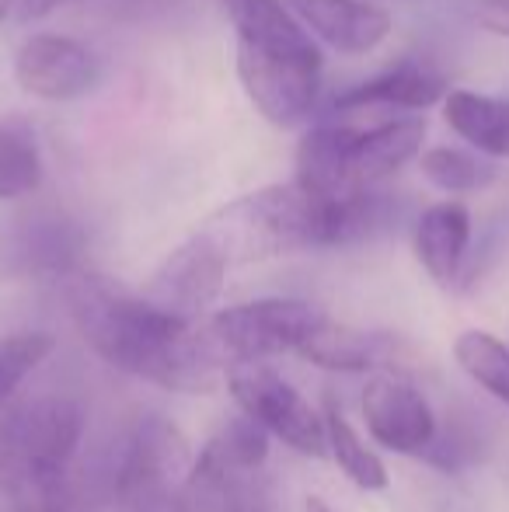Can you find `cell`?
Instances as JSON below:
<instances>
[{
    "label": "cell",
    "instance_id": "ac0fdd59",
    "mask_svg": "<svg viewBox=\"0 0 509 512\" xmlns=\"http://www.w3.org/2000/svg\"><path fill=\"white\" fill-rule=\"evenodd\" d=\"M447 126L485 157H509V98L450 88L443 98Z\"/></svg>",
    "mask_w": 509,
    "mask_h": 512
},
{
    "label": "cell",
    "instance_id": "5b68a950",
    "mask_svg": "<svg viewBox=\"0 0 509 512\" xmlns=\"http://www.w3.org/2000/svg\"><path fill=\"white\" fill-rule=\"evenodd\" d=\"M192 446L171 418L147 415L136 422L119 460L116 495L126 512H164L175 506L192 467Z\"/></svg>",
    "mask_w": 509,
    "mask_h": 512
},
{
    "label": "cell",
    "instance_id": "cb8c5ba5",
    "mask_svg": "<svg viewBox=\"0 0 509 512\" xmlns=\"http://www.w3.org/2000/svg\"><path fill=\"white\" fill-rule=\"evenodd\" d=\"M471 14L492 35L509 39V0H471Z\"/></svg>",
    "mask_w": 509,
    "mask_h": 512
},
{
    "label": "cell",
    "instance_id": "4316f807",
    "mask_svg": "<svg viewBox=\"0 0 509 512\" xmlns=\"http://www.w3.org/2000/svg\"><path fill=\"white\" fill-rule=\"evenodd\" d=\"M7 512H67L63 506H7Z\"/></svg>",
    "mask_w": 509,
    "mask_h": 512
},
{
    "label": "cell",
    "instance_id": "277c9868",
    "mask_svg": "<svg viewBox=\"0 0 509 512\" xmlns=\"http://www.w3.org/2000/svg\"><path fill=\"white\" fill-rule=\"evenodd\" d=\"M325 310L311 300L293 297H265L252 304H234L217 314L203 317V328L210 349L220 363H265L272 356H283L304 345V338L325 321Z\"/></svg>",
    "mask_w": 509,
    "mask_h": 512
},
{
    "label": "cell",
    "instance_id": "30bf717a",
    "mask_svg": "<svg viewBox=\"0 0 509 512\" xmlns=\"http://www.w3.org/2000/svg\"><path fill=\"white\" fill-rule=\"evenodd\" d=\"M238 35L241 60L325 63L314 35L293 18L283 0H220Z\"/></svg>",
    "mask_w": 509,
    "mask_h": 512
},
{
    "label": "cell",
    "instance_id": "8fae6325",
    "mask_svg": "<svg viewBox=\"0 0 509 512\" xmlns=\"http://www.w3.org/2000/svg\"><path fill=\"white\" fill-rule=\"evenodd\" d=\"M4 258L18 276H70L84 258V234L63 213H32L14 223L11 237L4 241Z\"/></svg>",
    "mask_w": 509,
    "mask_h": 512
},
{
    "label": "cell",
    "instance_id": "4fadbf2b",
    "mask_svg": "<svg viewBox=\"0 0 509 512\" xmlns=\"http://www.w3.org/2000/svg\"><path fill=\"white\" fill-rule=\"evenodd\" d=\"M297 356L328 373H381V370L405 373L401 370L405 352H401L398 338L384 335V331L349 328V324H339L332 317H325L304 338Z\"/></svg>",
    "mask_w": 509,
    "mask_h": 512
},
{
    "label": "cell",
    "instance_id": "5bb4252c",
    "mask_svg": "<svg viewBox=\"0 0 509 512\" xmlns=\"http://www.w3.org/2000/svg\"><path fill=\"white\" fill-rule=\"evenodd\" d=\"M293 182L318 199H346L370 185L356 175V129L353 126H314L297 147V175Z\"/></svg>",
    "mask_w": 509,
    "mask_h": 512
},
{
    "label": "cell",
    "instance_id": "3957f363",
    "mask_svg": "<svg viewBox=\"0 0 509 512\" xmlns=\"http://www.w3.org/2000/svg\"><path fill=\"white\" fill-rule=\"evenodd\" d=\"M84 436V408L39 394L0 408V495L7 506H63V474Z\"/></svg>",
    "mask_w": 509,
    "mask_h": 512
},
{
    "label": "cell",
    "instance_id": "2e32d148",
    "mask_svg": "<svg viewBox=\"0 0 509 512\" xmlns=\"http://www.w3.org/2000/svg\"><path fill=\"white\" fill-rule=\"evenodd\" d=\"M412 248L419 258L422 272L433 279L436 286H450L464 269V258L471 248V213L457 199H443V203L422 209L419 223H415Z\"/></svg>",
    "mask_w": 509,
    "mask_h": 512
},
{
    "label": "cell",
    "instance_id": "7a4b0ae2",
    "mask_svg": "<svg viewBox=\"0 0 509 512\" xmlns=\"http://www.w3.org/2000/svg\"><path fill=\"white\" fill-rule=\"evenodd\" d=\"M356 192L346 199H318L297 182L265 185L206 216L199 234L227 258L252 265L297 251L356 244Z\"/></svg>",
    "mask_w": 509,
    "mask_h": 512
},
{
    "label": "cell",
    "instance_id": "e0dca14e",
    "mask_svg": "<svg viewBox=\"0 0 509 512\" xmlns=\"http://www.w3.org/2000/svg\"><path fill=\"white\" fill-rule=\"evenodd\" d=\"M422 143H426V119L419 115L356 129V175L363 185H381L408 161H419Z\"/></svg>",
    "mask_w": 509,
    "mask_h": 512
},
{
    "label": "cell",
    "instance_id": "9a60e30c",
    "mask_svg": "<svg viewBox=\"0 0 509 512\" xmlns=\"http://www.w3.org/2000/svg\"><path fill=\"white\" fill-rule=\"evenodd\" d=\"M450 91V81L440 67L429 60H405L398 67L384 70V74L370 77L363 84L346 88L335 98L339 112H360V108H405V112H422L443 102Z\"/></svg>",
    "mask_w": 509,
    "mask_h": 512
},
{
    "label": "cell",
    "instance_id": "ba28073f",
    "mask_svg": "<svg viewBox=\"0 0 509 512\" xmlns=\"http://www.w3.org/2000/svg\"><path fill=\"white\" fill-rule=\"evenodd\" d=\"M227 272H231L227 258L196 230L189 241L178 244V248L157 265V272L147 279L140 297L147 300L150 307L161 310V314L199 324L210 314V307L217 304L220 293H224Z\"/></svg>",
    "mask_w": 509,
    "mask_h": 512
},
{
    "label": "cell",
    "instance_id": "44dd1931",
    "mask_svg": "<svg viewBox=\"0 0 509 512\" xmlns=\"http://www.w3.org/2000/svg\"><path fill=\"white\" fill-rule=\"evenodd\" d=\"M454 363L482 387L485 394L509 408V349L489 331H461L454 338Z\"/></svg>",
    "mask_w": 509,
    "mask_h": 512
},
{
    "label": "cell",
    "instance_id": "52a82bcc",
    "mask_svg": "<svg viewBox=\"0 0 509 512\" xmlns=\"http://www.w3.org/2000/svg\"><path fill=\"white\" fill-rule=\"evenodd\" d=\"M14 81L42 102H77L102 88L105 60L81 39L39 32L28 35L14 53Z\"/></svg>",
    "mask_w": 509,
    "mask_h": 512
},
{
    "label": "cell",
    "instance_id": "603a6c76",
    "mask_svg": "<svg viewBox=\"0 0 509 512\" xmlns=\"http://www.w3.org/2000/svg\"><path fill=\"white\" fill-rule=\"evenodd\" d=\"M56 338L49 331H14L0 338V408L14 401L28 377L53 356Z\"/></svg>",
    "mask_w": 509,
    "mask_h": 512
},
{
    "label": "cell",
    "instance_id": "f1b7e54d",
    "mask_svg": "<svg viewBox=\"0 0 509 512\" xmlns=\"http://www.w3.org/2000/svg\"><path fill=\"white\" fill-rule=\"evenodd\" d=\"M164 512H175V506H171V509H164Z\"/></svg>",
    "mask_w": 509,
    "mask_h": 512
},
{
    "label": "cell",
    "instance_id": "83f0119b",
    "mask_svg": "<svg viewBox=\"0 0 509 512\" xmlns=\"http://www.w3.org/2000/svg\"><path fill=\"white\" fill-rule=\"evenodd\" d=\"M14 7H18V0H0V21H4L7 14L14 11Z\"/></svg>",
    "mask_w": 509,
    "mask_h": 512
},
{
    "label": "cell",
    "instance_id": "8992f818",
    "mask_svg": "<svg viewBox=\"0 0 509 512\" xmlns=\"http://www.w3.org/2000/svg\"><path fill=\"white\" fill-rule=\"evenodd\" d=\"M224 380L231 398L248 418H255L272 439L300 457H328L325 418L321 411L265 363H227Z\"/></svg>",
    "mask_w": 509,
    "mask_h": 512
},
{
    "label": "cell",
    "instance_id": "ffe728a7",
    "mask_svg": "<svg viewBox=\"0 0 509 512\" xmlns=\"http://www.w3.org/2000/svg\"><path fill=\"white\" fill-rule=\"evenodd\" d=\"M419 171L429 185L447 196H471L496 182V164L485 161L478 150L461 147H429L419 154Z\"/></svg>",
    "mask_w": 509,
    "mask_h": 512
},
{
    "label": "cell",
    "instance_id": "484cf974",
    "mask_svg": "<svg viewBox=\"0 0 509 512\" xmlns=\"http://www.w3.org/2000/svg\"><path fill=\"white\" fill-rule=\"evenodd\" d=\"M304 512H335L328 506L325 499H318V495H311V499H304Z\"/></svg>",
    "mask_w": 509,
    "mask_h": 512
},
{
    "label": "cell",
    "instance_id": "d4e9b609",
    "mask_svg": "<svg viewBox=\"0 0 509 512\" xmlns=\"http://www.w3.org/2000/svg\"><path fill=\"white\" fill-rule=\"evenodd\" d=\"M67 4H81V0H18V18L21 21H35V18H46V14L60 11Z\"/></svg>",
    "mask_w": 509,
    "mask_h": 512
},
{
    "label": "cell",
    "instance_id": "6da1fadb",
    "mask_svg": "<svg viewBox=\"0 0 509 512\" xmlns=\"http://www.w3.org/2000/svg\"><path fill=\"white\" fill-rule=\"evenodd\" d=\"M70 314L102 363L161 391L213 394L224 380V363L199 324L161 314L140 293L119 290L109 279H81L70 297Z\"/></svg>",
    "mask_w": 509,
    "mask_h": 512
},
{
    "label": "cell",
    "instance_id": "d6986e66",
    "mask_svg": "<svg viewBox=\"0 0 509 512\" xmlns=\"http://www.w3.org/2000/svg\"><path fill=\"white\" fill-rule=\"evenodd\" d=\"M325 439H328V457L332 464L353 481L360 492H384L391 485V474L387 464L381 460V453L374 446H367V439L356 432V425L349 422V415L342 411V405L335 401V394L325 398Z\"/></svg>",
    "mask_w": 509,
    "mask_h": 512
},
{
    "label": "cell",
    "instance_id": "7c38bea8",
    "mask_svg": "<svg viewBox=\"0 0 509 512\" xmlns=\"http://www.w3.org/2000/svg\"><path fill=\"white\" fill-rule=\"evenodd\" d=\"M293 18L335 53L367 56L391 35V11L374 0H283Z\"/></svg>",
    "mask_w": 509,
    "mask_h": 512
},
{
    "label": "cell",
    "instance_id": "9c48e42d",
    "mask_svg": "<svg viewBox=\"0 0 509 512\" xmlns=\"http://www.w3.org/2000/svg\"><path fill=\"white\" fill-rule=\"evenodd\" d=\"M360 411L370 439L401 457H422L440 432L429 398L405 373H374L360 394Z\"/></svg>",
    "mask_w": 509,
    "mask_h": 512
},
{
    "label": "cell",
    "instance_id": "7402d4cb",
    "mask_svg": "<svg viewBox=\"0 0 509 512\" xmlns=\"http://www.w3.org/2000/svg\"><path fill=\"white\" fill-rule=\"evenodd\" d=\"M42 185V154L21 122H0V199H25Z\"/></svg>",
    "mask_w": 509,
    "mask_h": 512
}]
</instances>
